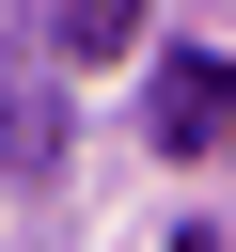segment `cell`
<instances>
[{
    "instance_id": "1",
    "label": "cell",
    "mask_w": 236,
    "mask_h": 252,
    "mask_svg": "<svg viewBox=\"0 0 236 252\" xmlns=\"http://www.w3.org/2000/svg\"><path fill=\"white\" fill-rule=\"evenodd\" d=\"M157 142H173V158L236 142V63H205V47H189V63H157Z\"/></svg>"
},
{
    "instance_id": "2",
    "label": "cell",
    "mask_w": 236,
    "mask_h": 252,
    "mask_svg": "<svg viewBox=\"0 0 236 252\" xmlns=\"http://www.w3.org/2000/svg\"><path fill=\"white\" fill-rule=\"evenodd\" d=\"M142 47V0H63V63H126Z\"/></svg>"
}]
</instances>
